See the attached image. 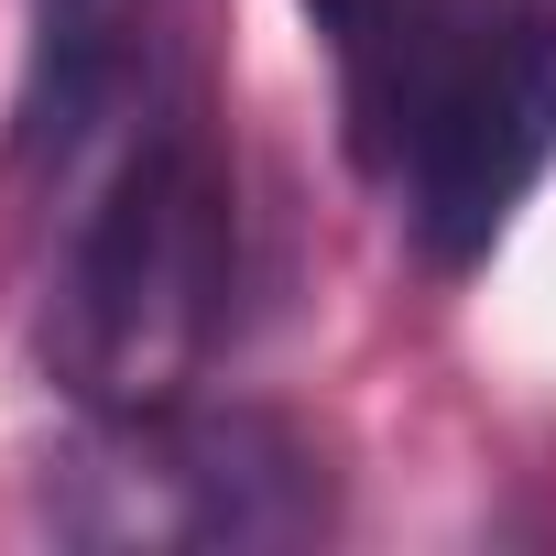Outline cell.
I'll return each instance as SVG.
<instances>
[{"label":"cell","mask_w":556,"mask_h":556,"mask_svg":"<svg viewBox=\"0 0 556 556\" xmlns=\"http://www.w3.org/2000/svg\"><path fill=\"white\" fill-rule=\"evenodd\" d=\"M240 273V197L197 110H153L110 164L99 207L66 240V285L45 317L55 371L77 404H164L207 371Z\"/></svg>","instance_id":"1"},{"label":"cell","mask_w":556,"mask_h":556,"mask_svg":"<svg viewBox=\"0 0 556 556\" xmlns=\"http://www.w3.org/2000/svg\"><path fill=\"white\" fill-rule=\"evenodd\" d=\"M328 66H339V131L361 153V175L393 186L415 121L437 110V88L469 66V45L491 34L502 0H306Z\"/></svg>","instance_id":"5"},{"label":"cell","mask_w":556,"mask_h":556,"mask_svg":"<svg viewBox=\"0 0 556 556\" xmlns=\"http://www.w3.org/2000/svg\"><path fill=\"white\" fill-rule=\"evenodd\" d=\"M45 523L110 556L306 545L328 523V469L295 426L251 404H88V426L45 469Z\"/></svg>","instance_id":"2"},{"label":"cell","mask_w":556,"mask_h":556,"mask_svg":"<svg viewBox=\"0 0 556 556\" xmlns=\"http://www.w3.org/2000/svg\"><path fill=\"white\" fill-rule=\"evenodd\" d=\"M164 23H175V0H34L12 164L23 175L110 164L164 110Z\"/></svg>","instance_id":"4"},{"label":"cell","mask_w":556,"mask_h":556,"mask_svg":"<svg viewBox=\"0 0 556 556\" xmlns=\"http://www.w3.org/2000/svg\"><path fill=\"white\" fill-rule=\"evenodd\" d=\"M545 164H556V0H502L491 34L469 45V66L437 88V110L415 121V142L393 164L415 251L437 273L491 262L513 207L545 186Z\"/></svg>","instance_id":"3"}]
</instances>
